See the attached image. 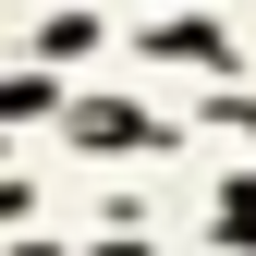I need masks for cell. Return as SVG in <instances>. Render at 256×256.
Instances as JSON below:
<instances>
[{
  "label": "cell",
  "mask_w": 256,
  "mask_h": 256,
  "mask_svg": "<svg viewBox=\"0 0 256 256\" xmlns=\"http://www.w3.org/2000/svg\"><path fill=\"white\" fill-rule=\"evenodd\" d=\"M158 61H232V49H220L208 24H158Z\"/></svg>",
  "instance_id": "obj_1"
}]
</instances>
